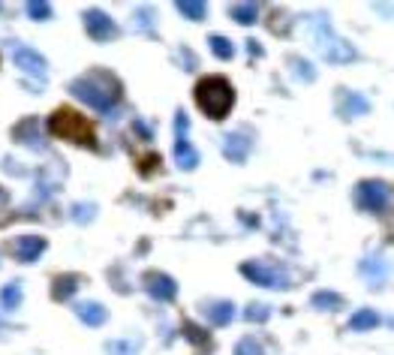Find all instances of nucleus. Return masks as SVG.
<instances>
[{"label": "nucleus", "mask_w": 394, "mask_h": 355, "mask_svg": "<svg viewBox=\"0 0 394 355\" xmlns=\"http://www.w3.org/2000/svg\"><path fill=\"white\" fill-rule=\"evenodd\" d=\"M289 64L295 66V75H298V79H304V81H310V79H313V70H310V64H307V60H301V57H292L289 60Z\"/></svg>", "instance_id": "nucleus-31"}, {"label": "nucleus", "mask_w": 394, "mask_h": 355, "mask_svg": "<svg viewBox=\"0 0 394 355\" xmlns=\"http://www.w3.org/2000/svg\"><path fill=\"white\" fill-rule=\"evenodd\" d=\"M25 10H27V15H30V21H45V18H51V3H45V0H30Z\"/></svg>", "instance_id": "nucleus-27"}, {"label": "nucleus", "mask_w": 394, "mask_h": 355, "mask_svg": "<svg viewBox=\"0 0 394 355\" xmlns=\"http://www.w3.org/2000/svg\"><path fill=\"white\" fill-rule=\"evenodd\" d=\"M229 15L238 21V25L250 27V25H256V21H259V3H232L229 6Z\"/></svg>", "instance_id": "nucleus-19"}, {"label": "nucleus", "mask_w": 394, "mask_h": 355, "mask_svg": "<svg viewBox=\"0 0 394 355\" xmlns=\"http://www.w3.org/2000/svg\"><path fill=\"white\" fill-rule=\"evenodd\" d=\"M49 133L55 139H64V142H75L81 148H94L96 150V127L94 120L79 115L73 109H57L55 115L49 118Z\"/></svg>", "instance_id": "nucleus-4"}, {"label": "nucleus", "mask_w": 394, "mask_h": 355, "mask_svg": "<svg viewBox=\"0 0 394 355\" xmlns=\"http://www.w3.org/2000/svg\"><path fill=\"white\" fill-rule=\"evenodd\" d=\"M235 355H265V350L256 337H241V341L235 343Z\"/></svg>", "instance_id": "nucleus-29"}, {"label": "nucleus", "mask_w": 394, "mask_h": 355, "mask_svg": "<svg viewBox=\"0 0 394 355\" xmlns=\"http://www.w3.org/2000/svg\"><path fill=\"white\" fill-rule=\"evenodd\" d=\"M12 60L15 66H18L25 75L30 79H45V73H49V64H45V57L40 55L36 49H30V45H12Z\"/></svg>", "instance_id": "nucleus-8"}, {"label": "nucleus", "mask_w": 394, "mask_h": 355, "mask_svg": "<svg viewBox=\"0 0 394 355\" xmlns=\"http://www.w3.org/2000/svg\"><path fill=\"white\" fill-rule=\"evenodd\" d=\"M12 256L18 262H36L42 256V250H45V238H40V235H21V238H15L12 241Z\"/></svg>", "instance_id": "nucleus-12"}, {"label": "nucleus", "mask_w": 394, "mask_h": 355, "mask_svg": "<svg viewBox=\"0 0 394 355\" xmlns=\"http://www.w3.org/2000/svg\"><path fill=\"white\" fill-rule=\"evenodd\" d=\"M205 316L211 319V326L223 328L235 319V304L232 301H211V304H205Z\"/></svg>", "instance_id": "nucleus-16"}, {"label": "nucleus", "mask_w": 394, "mask_h": 355, "mask_svg": "<svg viewBox=\"0 0 394 355\" xmlns=\"http://www.w3.org/2000/svg\"><path fill=\"white\" fill-rule=\"evenodd\" d=\"M94 214H96L94 202H79V205H73V211H70V217L75 223H90V220H94Z\"/></svg>", "instance_id": "nucleus-28"}, {"label": "nucleus", "mask_w": 394, "mask_h": 355, "mask_svg": "<svg viewBox=\"0 0 394 355\" xmlns=\"http://www.w3.org/2000/svg\"><path fill=\"white\" fill-rule=\"evenodd\" d=\"M208 45H211V51H214V57H220V60H232L235 57V45L226 40V36H211L208 40Z\"/></svg>", "instance_id": "nucleus-24"}, {"label": "nucleus", "mask_w": 394, "mask_h": 355, "mask_svg": "<svg viewBox=\"0 0 394 355\" xmlns=\"http://www.w3.org/2000/svg\"><path fill=\"white\" fill-rule=\"evenodd\" d=\"M70 94L96 111H111L120 100V81L109 70H90L70 81Z\"/></svg>", "instance_id": "nucleus-1"}, {"label": "nucleus", "mask_w": 394, "mask_h": 355, "mask_svg": "<svg viewBox=\"0 0 394 355\" xmlns=\"http://www.w3.org/2000/svg\"><path fill=\"white\" fill-rule=\"evenodd\" d=\"M0 304H3V311H15L21 304V283H6L0 289Z\"/></svg>", "instance_id": "nucleus-23"}, {"label": "nucleus", "mask_w": 394, "mask_h": 355, "mask_svg": "<svg viewBox=\"0 0 394 355\" xmlns=\"http://www.w3.org/2000/svg\"><path fill=\"white\" fill-rule=\"evenodd\" d=\"M376 326H380V313L370 311V307L352 313V319H350V328L352 331H370V328H376Z\"/></svg>", "instance_id": "nucleus-21"}, {"label": "nucleus", "mask_w": 394, "mask_h": 355, "mask_svg": "<svg viewBox=\"0 0 394 355\" xmlns=\"http://www.w3.org/2000/svg\"><path fill=\"white\" fill-rule=\"evenodd\" d=\"M310 304H313L316 311H340V307H343V295L331 292V289H319L310 295Z\"/></svg>", "instance_id": "nucleus-18"}, {"label": "nucleus", "mask_w": 394, "mask_h": 355, "mask_svg": "<svg viewBox=\"0 0 394 355\" xmlns=\"http://www.w3.org/2000/svg\"><path fill=\"white\" fill-rule=\"evenodd\" d=\"M79 283H81L79 274H60V277H55V283H51V298H55V301H70V295L79 289Z\"/></svg>", "instance_id": "nucleus-17"}, {"label": "nucleus", "mask_w": 394, "mask_h": 355, "mask_svg": "<svg viewBox=\"0 0 394 355\" xmlns=\"http://www.w3.org/2000/svg\"><path fill=\"white\" fill-rule=\"evenodd\" d=\"M193 96H196V105L205 111V118L211 120H223L235 105V88L223 75H205V79H199Z\"/></svg>", "instance_id": "nucleus-3"}, {"label": "nucleus", "mask_w": 394, "mask_h": 355, "mask_svg": "<svg viewBox=\"0 0 394 355\" xmlns=\"http://www.w3.org/2000/svg\"><path fill=\"white\" fill-rule=\"evenodd\" d=\"M376 12H382V15H394V6H385V3H376Z\"/></svg>", "instance_id": "nucleus-32"}, {"label": "nucleus", "mask_w": 394, "mask_h": 355, "mask_svg": "<svg viewBox=\"0 0 394 355\" xmlns=\"http://www.w3.org/2000/svg\"><path fill=\"white\" fill-rule=\"evenodd\" d=\"M142 350L139 341H109L105 343V352L109 355H135Z\"/></svg>", "instance_id": "nucleus-25"}, {"label": "nucleus", "mask_w": 394, "mask_h": 355, "mask_svg": "<svg viewBox=\"0 0 394 355\" xmlns=\"http://www.w3.org/2000/svg\"><path fill=\"white\" fill-rule=\"evenodd\" d=\"M178 12L184 15V18H190V21H202L205 12H208V3H205V0H181Z\"/></svg>", "instance_id": "nucleus-22"}, {"label": "nucleus", "mask_w": 394, "mask_h": 355, "mask_svg": "<svg viewBox=\"0 0 394 355\" xmlns=\"http://www.w3.org/2000/svg\"><path fill=\"white\" fill-rule=\"evenodd\" d=\"M175 163H178V169H184V172H190L199 166V154H196V148L190 145V139H187V115L184 111L175 115Z\"/></svg>", "instance_id": "nucleus-7"}, {"label": "nucleus", "mask_w": 394, "mask_h": 355, "mask_svg": "<svg viewBox=\"0 0 394 355\" xmlns=\"http://www.w3.org/2000/svg\"><path fill=\"white\" fill-rule=\"evenodd\" d=\"M271 316V307H265V304H250L247 311H244V319L247 322H265Z\"/></svg>", "instance_id": "nucleus-30"}, {"label": "nucleus", "mask_w": 394, "mask_h": 355, "mask_svg": "<svg viewBox=\"0 0 394 355\" xmlns=\"http://www.w3.org/2000/svg\"><path fill=\"white\" fill-rule=\"evenodd\" d=\"M250 154V135L247 133H229L223 139V157L229 163H244Z\"/></svg>", "instance_id": "nucleus-15"}, {"label": "nucleus", "mask_w": 394, "mask_h": 355, "mask_svg": "<svg viewBox=\"0 0 394 355\" xmlns=\"http://www.w3.org/2000/svg\"><path fill=\"white\" fill-rule=\"evenodd\" d=\"M304 27H307L310 42H313V49L319 51L322 60H328V64H352V60H358L355 45H350L343 36H337L325 15H307Z\"/></svg>", "instance_id": "nucleus-2"}, {"label": "nucleus", "mask_w": 394, "mask_h": 355, "mask_svg": "<svg viewBox=\"0 0 394 355\" xmlns=\"http://www.w3.org/2000/svg\"><path fill=\"white\" fill-rule=\"evenodd\" d=\"M73 313L79 316L88 328H100V326H105V319H109V311H105L100 301H79V304H73Z\"/></svg>", "instance_id": "nucleus-14"}, {"label": "nucleus", "mask_w": 394, "mask_h": 355, "mask_svg": "<svg viewBox=\"0 0 394 355\" xmlns=\"http://www.w3.org/2000/svg\"><path fill=\"white\" fill-rule=\"evenodd\" d=\"M184 337H187V341H190V343L202 346V350H205V346L211 343L208 331H205V328H199V326H193V322H184Z\"/></svg>", "instance_id": "nucleus-26"}, {"label": "nucleus", "mask_w": 394, "mask_h": 355, "mask_svg": "<svg viewBox=\"0 0 394 355\" xmlns=\"http://www.w3.org/2000/svg\"><path fill=\"white\" fill-rule=\"evenodd\" d=\"M142 286H145V292L157 301H175L178 298V283L172 280L169 274H163V271H148V274L142 277Z\"/></svg>", "instance_id": "nucleus-10"}, {"label": "nucleus", "mask_w": 394, "mask_h": 355, "mask_svg": "<svg viewBox=\"0 0 394 355\" xmlns=\"http://www.w3.org/2000/svg\"><path fill=\"white\" fill-rule=\"evenodd\" d=\"M391 199H394V187H389L385 181L367 178L355 187V205L367 211V214H385L391 208Z\"/></svg>", "instance_id": "nucleus-5"}, {"label": "nucleus", "mask_w": 394, "mask_h": 355, "mask_svg": "<svg viewBox=\"0 0 394 355\" xmlns=\"http://www.w3.org/2000/svg\"><path fill=\"white\" fill-rule=\"evenodd\" d=\"M85 30L94 42H109L118 36V25L109 18L103 10H88L85 12Z\"/></svg>", "instance_id": "nucleus-9"}, {"label": "nucleus", "mask_w": 394, "mask_h": 355, "mask_svg": "<svg viewBox=\"0 0 394 355\" xmlns=\"http://www.w3.org/2000/svg\"><path fill=\"white\" fill-rule=\"evenodd\" d=\"M241 274H244L250 283L265 286V289H277V292L289 289V277H286V271L268 265V262H244V265H241Z\"/></svg>", "instance_id": "nucleus-6"}, {"label": "nucleus", "mask_w": 394, "mask_h": 355, "mask_svg": "<svg viewBox=\"0 0 394 355\" xmlns=\"http://www.w3.org/2000/svg\"><path fill=\"white\" fill-rule=\"evenodd\" d=\"M358 271L365 274V280L370 283V289H382L385 280H389V274H391L389 262H382L380 256H367V259H361Z\"/></svg>", "instance_id": "nucleus-13"}, {"label": "nucleus", "mask_w": 394, "mask_h": 355, "mask_svg": "<svg viewBox=\"0 0 394 355\" xmlns=\"http://www.w3.org/2000/svg\"><path fill=\"white\" fill-rule=\"evenodd\" d=\"M367 111H370L367 96L355 94V90H337V115L343 120H355V118L367 115Z\"/></svg>", "instance_id": "nucleus-11"}, {"label": "nucleus", "mask_w": 394, "mask_h": 355, "mask_svg": "<svg viewBox=\"0 0 394 355\" xmlns=\"http://www.w3.org/2000/svg\"><path fill=\"white\" fill-rule=\"evenodd\" d=\"M36 130H40V120H36V118H25L18 127H15V139H25V145L36 148V145H40V135H36Z\"/></svg>", "instance_id": "nucleus-20"}]
</instances>
